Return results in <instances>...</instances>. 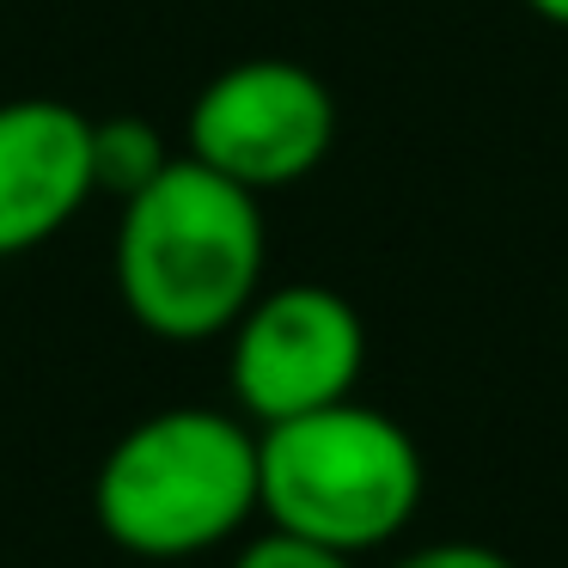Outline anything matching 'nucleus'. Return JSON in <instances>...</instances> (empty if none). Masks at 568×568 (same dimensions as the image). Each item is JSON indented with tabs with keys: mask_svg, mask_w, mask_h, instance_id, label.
Masks as SVG:
<instances>
[{
	"mask_svg": "<svg viewBox=\"0 0 568 568\" xmlns=\"http://www.w3.org/2000/svg\"><path fill=\"white\" fill-rule=\"evenodd\" d=\"M263 287V209L245 184L202 160H165L160 178L123 196L116 294L141 331L209 343L239 324Z\"/></svg>",
	"mask_w": 568,
	"mask_h": 568,
	"instance_id": "1",
	"label": "nucleus"
},
{
	"mask_svg": "<svg viewBox=\"0 0 568 568\" xmlns=\"http://www.w3.org/2000/svg\"><path fill=\"white\" fill-rule=\"evenodd\" d=\"M99 531L129 556L184 562L239 538L257 514V434L245 416L178 404L141 416L92 477Z\"/></svg>",
	"mask_w": 568,
	"mask_h": 568,
	"instance_id": "2",
	"label": "nucleus"
},
{
	"mask_svg": "<svg viewBox=\"0 0 568 568\" xmlns=\"http://www.w3.org/2000/svg\"><path fill=\"white\" fill-rule=\"evenodd\" d=\"M422 483L409 428L355 397L257 428V514L343 556L392 544L416 519Z\"/></svg>",
	"mask_w": 568,
	"mask_h": 568,
	"instance_id": "3",
	"label": "nucleus"
},
{
	"mask_svg": "<svg viewBox=\"0 0 568 568\" xmlns=\"http://www.w3.org/2000/svg\"><path fill=\"white\" fill-rule=\"evenodd\" d=\"M331 141H336L331 87L287 55H251V62L221 68L184 116L190 160L245 184L251 196L312 178L331 160Z\"/></svg>",
	"mask_w": 568,
	"mask_h": 568,
	"instance_id": "4",
	"label": "nucleus"
},
{
	"mask_svg": "<svg viewBox=\"0 0 568 568\" xmlns=\"http://www.w3.org/2000/svg\"><path fill=\"white\" fill-rule=\"evenodd\" d=\"M226 336H233L226 385H233L239 416H251L257 428L355 397L361 367H367L361 312L324 282L257 287V300L239 312Z\"/></svg>",
	"mask_w": 568,
	"mask_h": 568,
	"instance_id": "5",
	"label": "nucleus"
},
{
	"mask_svg": "<svg viewBox=\"0 0 568 568\" xmlns=\"http://www.w3.org/2000/svg\"><path fill=\"white\" fill-rule=\"evenodd\" d=\"M92 196V116L80 104L43 92L0 104V257L38 251Z\"/></svg>",
	"mask_w": 568,
	"mask_h": 568,
	"instance_id": "6",
	"label": "nucleus"
},
{
	"mask_svg": "<svg viewBox=\"0 0 568 568\" xmlns=\"http://www.w3.org/2000/svg\"><path fill=\"white\" fill-rule=\"evenodd\" d=\"M165 141L148 116H92V178L104 196H135L148 178L165 172Z\"/></svg>",
	"mask_w": 568,
	"mask_h": 568,
	"instance_id": "7",
	"label": "nucleus"
},
{
	"mask_svg": "<svg viewBox=\"0 0 568 568\" xmlns=\"http://www.w3.org/2000/svg\"><path fill=\"white\" fill-rule=\"evenodd\" d=\"M233 568H355V556L331 550V544H312V538H294V531H263L251 538L245 550L233 556Z\"/></svg>",
	"mask_w": 568,
	"mask_h": 568,
	"instance_id": "8",
	"label": "nucleus"
},
{
	"mask_svg": "<svg viewBox=\"0 0 568 568\" xmlns=\"http://www.w3.org/2000/svg\"><path fill=\"white\" fill-rule=\"evenodd\" d=\"M397 568H519V562H507L501 550H489V544L453 538V544H422V550H409Z\"/></svg>",
	"mask_w": 568,
	"mask_h": 568,
	"instance_id": "9",
	"label": "nucleus"
},
{
	"mask_svg": "<svg viewBox=\"0 0 568 568\" xmlns=\"http://www.w3.org/2000/svg\"><path fill=\"white\" fill-rule=\"evenodd\" d=\"M526 7H531L538 19H550V26H562V31H568V0H526Z\"/></svg>",
	"mask_w": 568,
	"mask_h": 568,
	"instance_id": "10",
	"label": "nucleus"
}]
</instances>
